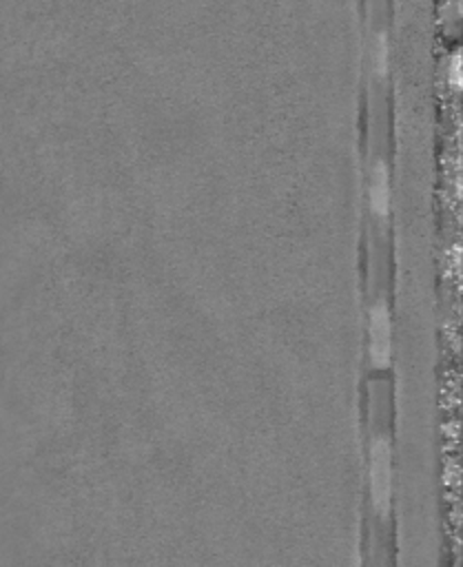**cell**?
<instances>
[{"instance_id": "obj_2", "label": "cell", "mask_w": 463, "mask_h": 567, "mask_svg": "<svg viewBox=\"0 0 463 567\" xmlns=\"http://www.w3.org/2000/svg\"><path fill=\"white\" fill-rule=\"evenodd\" d=\"M370 361L374 368L383 370L390 365L392 357V323H390V310L385 301H377L370 308Z\"/></svg>"}, {"instance_id": "obj_1", "label": "cell", "mask_w": 463, "mask_h": 567, "mask_svg": "<svg viewBox=\"0 0 463 567\" xmlns=\"http://www.w3.org/2000/svg\"><path fill=\"white\" fill-rule=\"evenodd\" d=\"M370 494L374 509L385 514L392 496V450L385 436H377L370 445Z\"/></svg>"}, {"instance_id": "obj_3", "label": "cell", "mask_w": 463, "mask_h": 567, "mask_svg": "<svg viewBox=\"0 0 463 567\" xmlns=\"http://www.w3.org/2000/svg\"><path fill=\"white\" fill-rule=\"evenodd\" d=\"M370 208L377 217H385L390 210V173L383 159L372 166L370 173Z\"/></svg>"}]
</instances>
